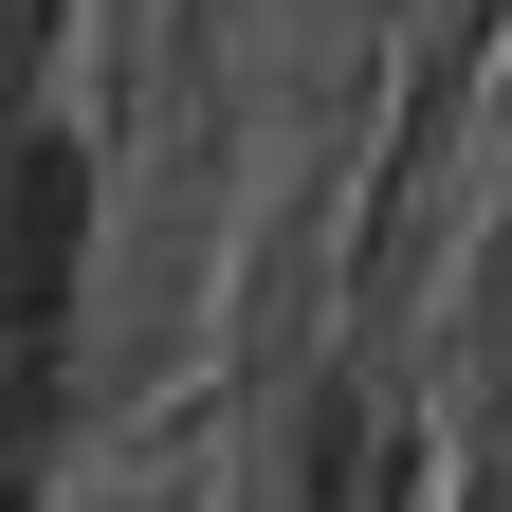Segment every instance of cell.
Masks as SVG:
<instances>
[{
    "instance_id": "6da1fadb",
    "label": "cell",
    "mask_w": 512,
    "mask_h": 512,
    "mask_svg": "<svg viewBox=\"0 0 512 512\" xmlns=\"http://www.w3.org/2000/svg\"><path fill=\"white\" fill-rule=\"evenodd\" d=\"M74 256H92V183H74L55 128H19V147H0V366H55Z\"/></svg>"
}]
</instances>
